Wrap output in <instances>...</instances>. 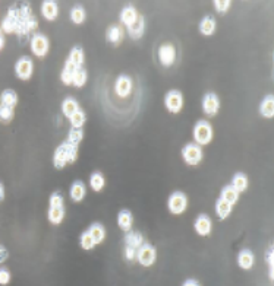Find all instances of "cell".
<instances>
[{"label":"cell","instance_id":"cell-1","mask_svg":"<svg viewBox=\"0 0 274 286\" xmlns=\"http://www.w3.org/2000/svg\"><path fill=\"white\" fill-rule=\"evenodd\" d=\"M2 31L6 34H15L21 40H26L28 37H33L36 34V29L38 28L37 18L34 16L33 9L29 8L28 3L22 6H12L6 13L5 19L2 21Z\"/></svg>","mask_w":274,"mask_h":286},{"label":"cell","instance_id":"cell-2","mask_svg":"<svg viewBox=\"0 0 274 286\" xmlns=\"http://www.w3.org/2000/svg\"><path fill=\"white\" fill-rule=\"evenodd\" d=\"M78 146L79 145H75V143L69 142V140H65L63 143H60L56 151H54V155H53V165L57 169H62L68 164H74L75 161L78 159Z\"/></svg>","mask_w":274,"mask_h":286},{"label":"cell","instance_id":"cell-3","mask_svg":"<svg viewBox=\"0 0 274 286\" xmlns=\"http://www.w3.org/2000/svg\"><path fill=\"white\" fill-rule=\"evenodd\" d=\"M194 140L198 146H205L212 140V127L207 120H199L194 127Z\"/></svg>","mask_w":274,"mask_h":286},{"label":"cell","instance_id":"cell-4","mask_svg":"<svg viewBox=\"0 0 274 286\" xmlns=\"http://www.w3.org/2000/svg\"><path fill=\"white\" fill-rule=\"evenodd\" d=\"M157 260V250L154 245H151L148 242H144L137 251V262L142 267H149L153 266Z\"/></svg>","mask_w":274,"mask_h":286},{"label":"cell","instance_id":"cell-5","mask_svg":"<svg viewBox=\"0 0 274 286\" xmlns=\"http://www.w3.org/2000/svg\"><path fill=\"white\" fill-rule=\"evenodd\" d=\"M167 207L172 214H182L188 207V197L182 191H174L167 200Z\"/></svg>","mask_w":274,"mask_h":286},{"label":"cell","instance_id":"cell-6","mask_svg":"<svg viewBox=\"0 0 274 286\" xmlns=\"http://www.w3.org/2000/svg\"><path fill=\"white\" fill-rule=\"evenodd\" d=\"M29 47H31V51H33L34 56H37V57H44V56L49 53V38L44 35V34H41V32H36L34 35L31 37Z\"/></svg>","mask_w":274,"mask_h":286},{"label":"cell","instance_id":"cell-7","mask_svg":"<svg viewBox=\"0 0 274 286\" xmlns=\"http://www.w3.org/2000/svg\"><path fill=\"white\" fill-rule=\"evenodd\" d=\"M182 158L189 167H195L202 161V149L197 143H188L182 149Z\"/></svg>","mask_w":274,"mask_h":286},{"label":"cell","instance_id":"cell-8","mask_svg":"<svg viewBox=\"0 0 274 286\" xmlns=\"http://www.w3.org/2000/svg\"><path fill=\"white\" fill-rule=\"evenodd\" d=\"M33 72H34V63L28 56H22L15 63V73L21 81H29L33 76Z\"/></svg>","mask_w":274,"mask_h":286},{"label":"cell","instance_id":"cell-9","mask_svg":"<svg viewBox=\"0 0 274 286\" xmlns=\"http://www.w3.org/2000/svg\"><path fill=\"white\" fill-rule=\"evenodd\" d=\"M164 105H166V108H167L170 113L177 114V113L184 108V95H182V92H180V91H176V89L169 91L166 98H164Z\"/></svg>","mask_w":274,"mask_h":286},{"label":"cell","instance_id":"cell-10","mask_svg":"<svg viewBox=\"0 0 274 286\" xmlns=\"http://www.w3.org/2000/svg\"><path fill=\"white\" fill-rule=\"evenodd\" d=\"M159 60L164 67H170L176 61V47L172 43H164L159 48Z\"/></svg>","mask_w":274,"mask_h":286},{"label":"cell","instance_id":"cell-11","mask_svg":"<svg viewBox=\"0 0 274 286\" xmlns=\"http://www.w3.org/2000/svg\"><path fill=\"white\" fill-rule=\"evenodd\" d=\"M202 110L208 117L217 116L219 110H220V99L214 92H207L202 98Z\"/></svg>","mask_w":274,"mask_h":286},{"label":"cell","instance_id":"cell-12","mask_svg":"<svg viewBox=\"0 0 274 286\" xmlns=\"http://www.w3.org/2000/svg\"><path fill=\"white\" fill-rule=\"evenodd\" d=\"M132 79L126 75H122L116 79V84H114V92L119 98H128V96L132 94Z\"/></svg>","mask_w":274,"mask_h":286},{"label":"cell","instance_id":"cell-13","mask_svg":"<svg viewBox=\"0 0 274 286\" xmlns=\"http://www.w3.org/2000/svg\"><path fill=\"white\" fill-rule=\"evenodd\" d=\"M194 228H195V232L201 237L210 235L212 229V222L211 219L208 218V214H199L198 218L195 219V222H194Z\"/></svg>","mask_w":274,"mask_h":286},{"label":"cell","instance_id":"cell-14","mask_svg":"<svg viewBox=\"0 0 274 286\" xmlns=\"http://www.w3.org/2000/svg\"><path fill=\"white\" fill-rule=\"evenodd\" d=\"M59 15V6L56 2L53 0H44L41 3V16L46 19V21H54Z\"/></svg>","mask_w":274,"mask_h":286},{"label":"cell","instance_id":"cell-15","mask_svg":"<svg viewBox=\"0 0 274 286\" xmlns=\"http://www.w3.org/2000/svg\"><path fill=\"white\" fill-rule=\"evenodd\" d=\"M106 38L109 43H112L113 46H120L125 38V29L122 25H112L109 26L107 32H106Z\"/></svg>","mask_w":274,"mask_h":286},{"label":"cell","instance_id":"cell-16","mask_svg":"<svg viewBox=\"0 0 274 286\" xmlns=\"http://www.w3.org/2000/svg\"><path fill=\"white\" fill-rule=\"evenodd\" d=\"M144 237L141 232H137V231H128L126 235H125V247L128 248H132V250L138 251V248L144 244Z\"/></svg>","mask_w":274,"mask_h":286},{"label":"cell","instance_id":"cell-17","mask_svg":"<svg viewBox=\"0 0 274 286\" xmlns=\"http://www.w3.org/2000/svg\"><path fill=\"white\" fill-rule=\"evenodd\" d=\"M144 31H145V19H144L142 15H139L137 21L131 26H128V34L132 40H139L141 37L144 35Z\"/></svg>","mask_w":274,"mask_h":286},{"label":"cell","instance_id":"cell-18","mask_svg":"<svg viewBox=\"0 0 274 286\" xmlns=\"http://www.w3.org/2000/svg\"><path fill=\"white\" fill-rule=\"evenodd\" d=\"M87 194V189H85V184L82 181H75L74 184L71 186V190H69V196L72 199V202L79 203L84 200Z\"/></svg>","mask_w":274,"mask_h":286},{"label":"cell","instance_id":"cell-19","mask_svg":"<svg viewBox=\"0 0 274 286\" xmlns=\"http://www.w3.org/2000/svg\"><path fill=\"white\" fill-rule=\"evenodd\" d=\"M254 263H255V257H254L251 250H242L237 254V264H239L240 269L251 270L254 267Z\"/></svg>","mask_w":274,"mask_h":286},{"label":"cell","instance_id":"cell-20","mask_svg":"<svg viewBox=\"0 0 274 286\" xmlns=\"http://www.w3.org/2000/svg\"><path fill=\"white\" fill-rule=\"evenodd\" d=\"M117 225H119L120 229H124L125 232H128V231L132 229V225H134V214L131 213V210L124 209V210L119 212V214H117Z\"/></svg>","mask_w":274,"mask_h":286},{"label":"cell","instance_id":"cell-21","mask_svg":"<svg viewBox=\"0 0 274 286\" xmlns=\"http://www.w3.org/2000/svg\"><path fill=\"white\" fill-rule=\"evenodd\" d=\"M138 16H139V13H138V11L134 6H126L120 12V22L128 28V26H131L137 21Z\"/></svg>","mask_w":274,"mask_h":286},{"label":"cell","instance_id":"cell-22","mask_svg":"<svg viewBox=\"0 0 274 286\" xmlns=\"http://www.w3.org/2000/svg\"><path fill=\"white\" fill-rule=\"evenodd\" d=\"M87 231L88 234L91 235V238H93L96 245H99V244H101V242L106 239V228L103 227L101 224H99V222L93 224L91 227L88 228Z\"/></svg>","mask_w":274,"mask_h":286},{"label":"cell","instance_id":"cell-23","mask_svg":"<svg viewBox=\"0 0 274 286\" xmlns=\"http://www.w3.org/2000/svg\"><path fill=\"white\" fill-rule=\"evenodd\" d=\"M0 105L13 108L18 105V94L13 89H5L0 95Z\"/></svg>","mask_w":274,"mask_h":286},{"label":"cell","instance_id":"cell-24","mask_svg":"<svg viewBox=\"0 0 274 286\" xmlns=\"http://www.w3.org/2000/svg\"><path fill=\"white\" fill-rule=\"evenodd\" d=\"M68 61H71L75 67H82L84 61H85V54H84V50H82L81 46H75V47L71 50Z\"/></svg>","mask_w":274,"mask_h":286},{"label":"cell","instance_id":"cell-25","mask_svg":"<svg viewBox=\"0 0 274 286\" xmlns=\"http://www.w3.org/2000/svg\"><path fill=\"white\" fill-rule=\"evenodd\" d=\"M79 110H81V108H79V104L76 102L75 98H71V96H69V98H66L62 102V113L66 119H71L75 113L79 111Z\"/></svg>","mask_w":274,"mask_h":286},{"label":"cell","instance_id":"cell-26","mask_svg":"<svg viewBox=\"0 0 274 286\" xmlns=\"http://www.w3.org/2000/svg\"><path fill=\"white\" fill-rule=\"evenodd\" d=\"M230 186L240 194V193H243V191L248 189V177H247L243 172H236V174L233 175V178H232V184H230Z\"/></svg>","mask_w":274,"mask_h":286},{"label":"cell","instance_id":"cell-27","mask_svg":"<svg viewBox=\"0 0 274 286\" xmlns=\"http://www.w3.org/2000/svg\"><path fill=\"white\" fill-rule=\"evenodd\" d=\"M216 26H217V25H216V19L211 18V16H205V18L201 21V24H199V32H201L202 35L210 37L216 32Z\"/></svg>","mask_w":274,"mask_h":286},{"label":"cell","instance_id":"cell-28","mask_svg":"<svg viewBox=\"0 0 274 286\" xmlns=\"http://www.w3.org/2000/svg\"><path fill=\"white\" fill-rule=\"evenodd\" d=\"M260 113H261L262 117L265 119H273L274 116V96L267 95L264 98V101L261 102V107H260Z\"/></svg>","mask_w":274,"mask_h":286},{"label":"cell","instance_id":"cell-29","mask_svg":"<svg viewBox=\"0 0 274 286\" xmlns=\"http://www.w3.org/2000/svg\"><path fill=\"white\" fill-rule=\"evenodd\" d=\"M76 69H78V67H75L71 61L66 60V63H65V66H63L62 73H60V81L63 82V85H66V86L72 85V78H74V73Z\"/></svg>","mask_w":274,"mask_h":286},{"label":"cell","instance_id":"cell-30","mask_svg":"<svg viewBox=\"0 0 274 286\" xmlns=\"http://www.w3.org/2000/svg\"><path fill=\"white\" fill-rule=\"evenodd\" d=\"M104 186H106L104 175H103L101 172H99V171L93 172L91 177H89V187L96 191V193H100V191L104 189Z\"/></svg>","mask_w":274,"mask_h":286},{"label":"cell","instance_id":"cell-31","mask_svg":"<svg viewBox=\"0 0 274 286\" xmlns=\"http://www.w3.org/2000/svg\"><path fill=\"white\" fill-rule=\"evenodd\" d=\"M220 199H223L224 202L230 203V204H235L239 200V193L230 184H227V186H224L223 190H222Z\"/></svg>","mask_w":274,"mask_h":286},{"label":"cell","instance_id":"cell-32","mask_svg":"<svg viewBox=\"0 0 274 286\" xmlns=\"http://www.w3.org/2000/svg\"><path fill=\"white\" fill-rule=\"evenodd\" d=\"M232 209H233V204L224 202L223 199H219V200L216 202V213L219 214L220 219L229 218V214L232 213Z\"/></svg>","mask_w":274,"mask_h":286},{"label":"cell","instance_id":"cell-33","mask_svg":"<svg viewBox=\"0 0 274 286\" xmlns=\"http://www.w3.org/2000/svg\"><path fill=\"white\" fill-rule=\"evenodd\" d=\"M65 219V206L63 207H50L49 222L53 225H60Z\"/></svg>","mask_w":274,"mask_h":286},{"label":"cell","instance_id":"cell-34","mask_svg":"<svg viewBox=\"0 0 274 286\" xmlns=\"http://www.w3.org/2000/svg\"><path fill=\"white\" fill-rule=\"evenodd\" d=\"M88 81V73L84 67H78L74 73V78H72V85L76 88H82L85 86Z\"/></svg>","mask_w":274,"mask_h":286},{"label":"cell","instance_id":"cell-35","mask_svg":"<svg viewBox=\"0 0 274 286\" xmlns=\"http://www.w3.org/2000/svg\"><path fill=\"white\" fill-rule=\"evenodd\" d=\"M85 120H87V116L82 110L76 111L74 116L69 119L71 121V129H82L84 124H85Z\"/></svg>","mask_w":274,"mask_h":286},{"label":"cell","instance_id":"cell-36","mask_svg":"<svg viewBox=\"0 0 274 286\" xmlns=\"http://www.w3.org/2000/svg\"><path fill=\"white\" fill-rule=\"evenodd\" d=\"M85 18H87L85 9H84V8H81V6H75L74 9L71 11V21H72L75 25L84 24Z\"/></svg>","mask_w":274,"mask_h":286},{"label":"cell","instance_id":"cell-37","mask_svg":"<svg viewBox=\"0 0 274 286\" xmlns=\"http://www.w3.org/2000/svg\"><path fill=\"white\" fill-rule=\"evenodd\" d=\"M79 245H81V248H84V250L87 251L93 250V248L96 247V244H94V241L91 238V235L88 234V231L81 234V237H79Z\"/></svg>","mask_w":274,"mask_h":286},{"label":"cell","instance_id":"cell-38","mask_svg":"<svg viewBox=\"0 0 274 286\" xmlns=\"http://www.w3.org/2000/svg\"><path fill=\"white\" fill-rule=\"evenodd\" d=\"M15 117V110L5 105H0V121L2 123H11Z\"/></svg>","mask_w":274,"mask_h":286},{"label":"cell","instance_id":"cell-39","mask_svg":"<svg viewBox=\"0 0 274 286\" xmlns=\"http://www.w3.org/2000/svg\"><path fill=\"white\" fill-rule=\"evenodd\" d=\"M82 139H84V130L82 129H71L66 140L75 143V145H79L82 142Z\"/></svg>","mask_w":274,"mask_h":286},{"label":"cell","instance_id":"cell-40","mask_svg":"<svg viewBox=\"0 0 274 286\" xmlns=\"http://www.w3.org/2000/svg\"><path fill=\"white\" fill-rule=\"evenodd\" d=\"M65 206V199H63L62 193H53L50 196V207H63Z\"/></svg>","mask_w":274,"mask_h":286},{"label":"cell","instance_id":"cell-41","mask_svg":"<svg viewBox=\"0 0 274 286\" xmlns=\"http://www.w3.org/2000/svg\"><path fill=\"white\" fill-rule=\"evenodd\" d=\"M230 5H232V3H230L229 0H216V2H214V8H216V11L219 13L229 12Z\"/></svg>","mask_w":274,"mask_h":286},{"label":"cell","instance_id":"cell-42","mask_svg":"<svg viewBox=\"0 0 274 286\" xmlns=\"http://www.w3.org/2000/svg\"><path fill=\"white\" fill-rule=\"evenodd\" d=\"M11 279H12V274L9 272V269L8 267H0V285H9Z\"/></svg>","mask_w":274,"mask_h":286},{"label":"cell","instance_id":"cell-43","mask_svg":"<svg viewBox=\"0 0 274 286\" xmlns=\"http://www.w3.org/2000/svg\"><path fill=\"white\" fill-rule=\"evenodd\" d=\"M267 264H268V276L273 280V250L267 253Z\"/></svg>","mask_w":274,"mask_h":286},{"label":"cell","instance_id":"cell-44","mask_svg":"<svg viewBox=\"0 0 274 286\" xmlns=\"http://www.w3.org/2000/svg\"><path fill=\"white\" fill-rule=\"evenodd\" d=\"M8 257H9V251H8V248L5 245L0 244V264H3V263L6 262Z\"/></svg>","mask_w":274,"mask_h":286},{"label":"cell","instance_id":"cell-45","mask_svg":"<svg viewBox=\"0 0 274 286\" xmlns=\"http://www.w3.org/2000/svg\"><path fill=\"white\" fill-rule=\"evenodd\" d=\"M182 286H201V285H199L198 280H195V279H188V280L184 282V285Z\"/></svg>","mask_w":274,"mask_h":286},{"label":"cell","instance_id":"cell-46","mask_svg":"<svg viewBox=\"0 0 274 286\" xmlns=\"http://www.w3.org/2000/svg\"><path fill=\"white\" fill-rule=\"evenodd\" d=\"M5 199V187H3V184L0 183V202Z\"/></svg>","mask_w":274,"mask_h":286},{"label":"cell","instance_id":"cell-47","mask_svg":"<svg viewBox=\"0 0 274 286\" xmlns=\"http://www.w3.org/2000/svg\"><path fill=\"white\" fill-rule=\"evenodd\" d=\"M5 48V37L0 34V51Z\"/></svg>","mask_w":274,"mask_h":286},{"label":"cell","instance_id":"cell-48","mask_svg":"<svg viewBox=\"0 0 274 286\" xmlns=\"http://www.w3.org/2000/svg\"><path fill=\"white\" fill-rule=\"evenodd\" d=\"M0 34H2V26H0Z\"/></svg>","mask_w":274,"mask_h":286}]
</instances>
